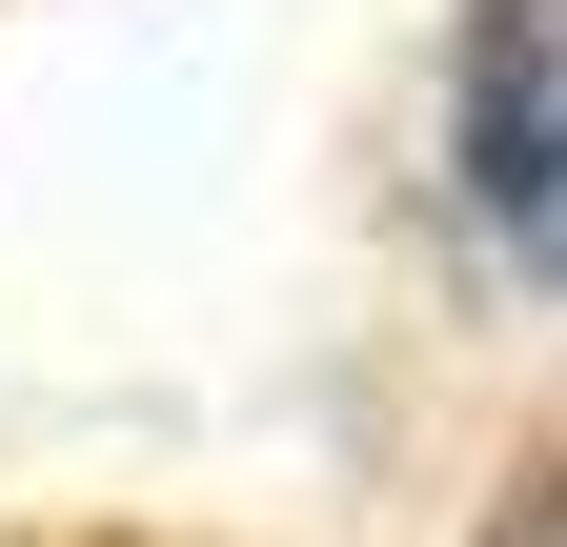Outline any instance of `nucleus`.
Returning <instances> with one entry per match:
<instances>
[{
  "mask_svg": "<svg viewBox=\"0 0 567 547\" xmlns=\"http://www.w3.org/2000/svg\"><path fill=\"white\" fill-rule=\"evenodd\" d=\"M446 163H466V224L567 285V0H486L466 21V102H446Z\"/></svg>",
  "mask_w": 567,
  "mask_h": 547,
  "instance_id": "nucleus-1",
  "label": "nucleus"
},
{
  "mask_svg": "<svg viewBox=\"0 0 567 547\" xmlns=\"http://www.w3.org/2000/svg\"><path fill=\"white\" fill-rule=\"evenodd\" d=\"M486 547H567V487H527V507H507V527H486Z\"/></svg>",
  "mask_w": 567,
  "mask_h": 547,
  "instance_id": "nucleus-2",
  "label": "nucleus"
}]
</instances>
